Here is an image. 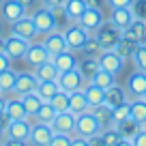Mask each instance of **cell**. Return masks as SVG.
<instances>
[{
    "label": "cell",
    "instance_id": "obj_35",
    "mask_svg": "<svg viewBox=\"0 0 146 146\" xmlns=\"http://www.w3.org/2000/svg\"><path fill=\"white\" fill-rule=\"evenodd\" d=\"M54 116H56V110L52 108V103H45V101H43L41 108L36 110V114H35L32 120H39V123H47L50 125L52 120H54Z\"/></svg>",
    "mask_w": 146,
    "mask_h": 146
},
{
    "label": "cell",
    "instance_id": "obj_31",
    "mask_svg": "<svg viewBox=\"0 0 146 146\" xmlns=\"http://www.w3.org/2000/svg\"><path fill=\"white\" fill-rule=\"evenodd\" d=\"M58 90H60V86H58V80H56V82H39V86H36V90H35V92L41 97V101L50 103Z\"/></svg>",
    "mask_w": 146,
    "mask_h": 146
},
{
    "label": "cell",
    "instance_id": "obj_9",
    "mask_svg": "<svg viewBox=\"0 0 146 146\" xmlns=\"http://www.w3.org/2000/svg\"><path fill=\"white\" fill-rule=\"evenodd\" d=\"M52 137H54V129H52V125L32 120V129H30V135H28V144H30V146H50Z\"/></svg>",
    "mask_w": 146,
    "mask_h": 146
},
{
    "label": "cell",
    "instance_id": "obj_32",
    "mask_svg": "<svg viewBox=\"0 0 146 146\" xmlns=\"http://www.w3.org/2000/svg\"><path fill=\"white\" fill-rule=\"evenodd\" d=\"M17 73L13 67H9L7 71L0 73V92H5V95H9V92H13V86H15V80H17Z\"/></svg>",
    "mask_w": 146,
    "mask_h": 146
},
{
    "label": "cell",
    "instance_id": "obj_60",
    "mask_svg": "<svg viewBox=\"0 0 146 146\" xmlns=\"http://www.w3.org/2000/svg\"><path fill=\"white\" fill-rule=\"evenodd\" d=\"M0 5H2V0H0Z\"/></svg>",
    "mask_w": 146,
    "mask_h": 146
},
{
    "label": "cell",
    "instance_id": "obj_41",
    "mask_svg": "<svg viewBox=\"0 0 146 146\" xmlns=\"http://www.w3.org/2000/svg\"><path fill=\"white\" fill-rule=\"evenodd\" d=\"M99 52H101L99 41L95 39V35H90V36H88V41H86V45L82 47L80 54H82V56H99Z\"/></svg>",
    "mask_w": 146,
    "mask_h": 146
},
{
    "label": "cell",
    "instance_id": "obj_1",
    "mask_svg": "<svg viewBox=\"0 0 146 146\" xmlns=\"http://www.w3.org/2000/svg\"><path fill=\"white\" fill-rule=\"evenodd\" d=\"M92 35H95V39L99 41L101 50H114V47L118 45V41L123 39L125 32H123V28H118L114 22L105 19V22L97 28V32H92Z\"/></svg>",
    "mask_w": 146,
    "mask_h": 146
},
{
    "label": "cell",
    "instance_id": "obj_22",
    "mask_svg": "<svg viewBox=\"0 0 146 146\" xmlns=\"http://www.w3.org/2000/svg\"><path fill=\"white\" fill-rule=\"evenodd\" d=\"M78 69H80V73H82L84 78L90 82L92 78L97 75V71H99V58L97 56H82L80 54V58H78Z\"/></svg>",
    "mask_w": 146,
    "mask_h": 146
},
{
    "label": "cell",
    "instance_id": "obj_54",
    "mask_svg": "<svg viewBox=\"0 0 146 146\" xmlns=\"http://www.w3.org/2000/svg\"><path fill=\"white\" fill-rule=\"evenodd\" d=\"M7 32H9V24H7L2 17H0V36H5Z\"/></svg>",
    "mask_w": 146,
    "mask_h": 146
},
{
    "label": "cell",
    "instance_id": "obj_25",
    "mask_svg": "<svg viewBox=\"0 0 146 146\" xmlns=\"http://www.w3.org/2000/svg\"><path fill=\"white\" fill-rule=\"evenodd\" d=\"M123 32L127 39H131L135 43H146V22H142V19H133Z\"/></svg>",
    "mask_w": 146,
    "mask_h": 146
},
{
    "label": "cell",
    "instance_id": "obj_21",
    "mask_svg": "<svg viewBox=\"0 0 146 146\" xmlns=\"http://www.w3.org/2000/svg\"><path fill=\"white\" fill-rule=\"evenodd\" d=\"M108 19H110V22H114L118 28H123V30H125V28H127L135 17H133L131 7H118V9H110Z\"/></svg>",
    "mask_w": 146,
    "mask_h": 146
},
{
    "label": "cell",
    "instance_id": "obj_4",
    "mask_svg": "<svg viewBox=\"0 0 146 146\" xmlns=\"http://www.w3.org/2000/svg\"><path fill=\"white\" fill-rule=\"evenodd\" d=\"M64 39H67V45H69V50H73V52H82V47L86 45V41H88V36H90V32L86 30V28H82L78 22H71L67 28H64Z\"/></svg>",
    "mask_w": 146,
    "mask_h": 146
},
{
    "label": "cell",
    "instance_id": "obj_51",
    "mask_svg": "<svg viewBox=\"0 0 146 146\" xmlns=\"http://www.w3.org/2000/svg\"><path fill=\"white\" fill-rule=\"evenodd\" d=\"M64 2H67V0H41V5L50 7V9H54V7H64Z\"/></svg>",
    "mask_w": 146,
    "mask_h": 146
},
{
    "label": "cell",
    "instance_id": "obj_44",
    "mask_svg": "<svg viewBox=\"0 0 146 146\" xmlns=\"http://www.w3.org/2000/svg\"><path fill=\"white\" fill-rule=\"evenodd\" d=\"M50 146H71V135H64V133H54Z\"/></svg>",
    "mask_w": 146,
    "mask_h": 146
},
{
    "label": "cell",
    "instance_id": "obj_5",
    "mask_svg": "<svg viewBox=\"0 0 146 146\" xmlns=\"http://www.w3.org/2000/svg\"><path fill=\"white\" fill-rule=\"evenodd\" d=\"M30 15H32V19H35L36 32L41 36L47 35V32H52V30H56V19H54V13H52L50 7L39 5V7H35V9L30 11Z\"/></svg>",
    "mask_w": 146,
    "mask_h": 146
},
{
    "label": "cell",
    "instance_id": "obj_17",
    "mask_svg": "<svg viewBox=\"0 0 146 146\" xmlns=\"http://www.w3.org/2000/svg\"><path fill=\"white\" fill-rule=\"evenodd\" d=\"M5 116H7L9 120H22V118H28V114H26V108H24V101H22V97L13 95V92H9V95H7Z\"/></svg>",
    "mask_w": 146,
    "mask_h": 146
},
{
    "label": "cell",
    "instance_id": "obj_36",
    "mask_svg": "<svg viewBox=\"0 0 146 146\" xmlns=\"http://www.w3.org/2000/svg\"><path fill=\"white\" fill-rule=\"evenodd\" d=\"M92 84H97V86L99 88H110L112 86V84H116V75H112V73H108V71H103V69H99V71H97V75L95 78L90 80Z\"/></svg>",
    "mask_w": 146,
    "mask_h": 146
},
{
    "label": "cell",
    "instance_id": "obj_23",
    "mask_svg": "<svg viewBox=\"0 0 146 146\" xmlns=\"http://www.w3.org/2000/svg\"><path fill=\"white\" fill-rule=\"evenodd\" d=\"M32 71H35V75H36V80H39V82H56V80H58V75H60V71L56 69V64L52 62V60L41 62L39 67L32 69Z\"/></svg>",
    "mask_w": 146,
    "mask_h": 146
},
{
    "label": "cell",
    "instance_id": "obj_57",
    "mask_svg": "<svg viewBox=\"0 0 146 146\" xmlns=\"http://www.w3.org/2000/svg\"><path fill=\"white\" fill-rule=\"evenodd\" d=\"M5 140H7V131L0 127V144H5Z\"/></svg>",
    "mask_w": 146,
    "mask_h": 146
},
{
    "label": "cell",
    "instance_id": "obj_29",
    "mask_svg": "<svg viewBox=\"0 0 146 146\" xmlns=\"http://www.w3.org/2000/svg\"><path fill=\"white\" fill-rule=\"evenodd\" d=\"M86 9H88L86 0H67V2H64V13L69 15L71 22H78Z\"/></svg>",
    "mask_w": 146,
    "mask_h": 146
},
{
    "label": "cell",
    "instance_id": "obj_7",
    "mask_svg": "<svg viewBox=\"0 0 146 146\" xmlns=\"http://www.w3.org/2000/svg\"><path fill=\"white\" fill-rule=\"evenodd\" d=\"M22 60L30 69H35V67H39L41 62H45V60H52V56H50V52L45 50V45H43L41 39H35V41L28 43V50H26V54H24Z\"/></svg>",
    "mask_w": 146,
    "mask_h": 146
},
{
    "label": "cell",
    "instance_id": "obj_48",
    "mask_svg": "<svg viewBox=\"0 0 146 146\" xmlns=\"http://www.w3.org/2000/svg\"><path fill=\"white\" fill-rule=\"evenodd\" d=\"M11 64H13V60H11L9 56L5 54V52H0V73H2V71H7V69H9Z\"/></svg>",
    "mask_w": 146,
    "mask_h": 146
},
{
    "label": "cell",
    "instance_id": "obj_18",
    "mask_svg": "<svg viewBox=\"0 0 146 146\" xmlns=\"http://www.w3.org/2000/svg\"><path fill=\"white\" fill-rule=\"evenodd\" d=\"M30 129H32V120L30 118H22V120H9L7 125V137H13V140H26L30 135Z\"/></svg>",
    "mask_w": 146,
    "mask_h": 146
},
{
    "label": "cell",
    "instance_id": "obj_56",
    "mask_svg": "<svg viewBox=\"0 0 146 146\" xmlns=\"http://www.w3.org/2000/svg\"><path fill=\"white\" fill-rule=\"evenodd\" d=\"M116 146H133V140H129V137H120V142Z\"/></svg>",
    "mask_w": 146,
    "mask_h": 146
},
{
    "label": "cell",
    "instance_id": "obj_37",
    "mask_svg": "<svg viewBox=\"0 0 146 146\" xmlns=\"http://www.w3.org/2000/svg\"><path fill=\"white\" fill-rule=\"evenodd\" d=\"M50 103H52V108L56 110V114H58V112H71V110H69V92H64V90H58Z\"/></svg>",
    "mask_w": 146,
    "mask_h": 146
},
{
    "label": "cell",
    "instance_id": "obj_58",
    "mask_svg": "<svg viewBox=\"0 0 146 146\" xmlns=\"http://www.w3.org/2000/svg\"><path fill=\"white\" fill-rule=\"evenodd\" d=\"M0 52H5V36H0Z\"/></svg>",
    "mask_w": 146,
    "mask_h": 146
},
{
    "label": "cell",
    "instance_id": "obj_12",
    "mask_svg": "<svg viewBox=\"0 0 146 146\" xmlns=\"http://www.w3.org/2000/svg\"><path fill=\"white\" fill-rule=\"evenodd\" d=\"M41 41H43V45H45V50L50 52V56H56V54H60V52L69 50L67 39H64V32L58 30V28L52 30V32H47V35H43Z\"/></svg>",
    "mask_w": 146,
    "mask_h": 146
},
{
    "label": "cell",
    "instance_id": "obj_10",
    "mask_svg": "<svg viewBox=\"0 0 146 146\" xmlns=\"http://www.w3.org/2000/svg\"><path fill=\"white\" fill-rule=\"evenodd\" d=\"M125 90H127L129 99L144 97V92H146V73L140 71V69H135V71L127 78V82H125Z\"/></svg>",
    "mask_w": 146,
    "mask_h": 146
},
{
    "label": "cell",
    "instance_id": "obj_30",
    "mask_svg": "<svg viewBox=\"0 0 146 146\" xmlns=\"http://www.w3.org/2000/svg\"><path fill=\"white\" fill-rule=\"evenodd\" d=\"M116 129H118V133H120V137H129L131 140L133 135H135L137 131L142 129V125L137 123L135 118H131V116H127L125 120H120L118 125H116Z\"/></svg>",
    "mask_w": 146,
    "mask_h": 146
},
{
    "label": "cell",
    "instance_id": "obj_20",
    "mask_svg": "<svg viewBox=\"0 0 146 146\" xmlns=\"http://www.w3.org/2000/svg\"><path fill=\"white\" fill-rule=\"evenodd\" d=\"M129 97H127V90H125V86H118V84H112L110 88H105V101L103 103L108 105V108L114 110L116 105L120 103H127Z\"/></svg>",
    "mask_w": 146,
    "mask_h": 146
},
{
    "label": "cell",
    "instance_id": "obj_15",
    "mask_svg": "<svg viewBox=\"0 0 146 146\" xmlns=\"http://www.w3.org/2000/svg\"><path fill=\"white\" fill-rule=\"evenodd\" d=\"M36 86H39V80H36L35 71H19L17 73V80H15V86H13V95L22 97L26 92H35Z\"/></svg>",
    "mask_w": 146,
    "mask_h": 146
},
{
    "label": "cell",
    "instance_id": "obj_55",
    "mask_svg": "<svg viewBox=\"0 0 146 146\" xmlns=\"http://www.w3.org/2000/svg\"><path fill=\"white\" fill-rule=\"evenodd\" d=\"M5 105H7V95H5V92H0V116L5 114Z\"/></svg>",
    "mask_w": 146,
    "mask_h": 146
},
{
    "label": "cell",
    "instance_id": "obj_19",
    "mask_svg": "<svg viewBox=\"0 0 146 146\" xmlns=\"http://www.w3.org/2000/svg\"><path fill=\"white\" fill-rule=\"evenodd\" d=\"M78 58H80L78 52L64 50V52H60V54L52 56V62L56 64V69H58L60 73H64V71H69V69H75V67H78Z\"/></svg>",
    "mask_w": 146,
    "mask_h": 146
},
{
    "label": "cell",
    "instance_id": "obj_47",
    "mask_svg": "<svg viewBox=\"0 0 146 146\" xmlns=\"http://www.w3.org/2000/svg\"><path fill=\"white\" fill-rule=\"evenodd\" d=\"M86 5L92 7V9H101V11L110 9V7H108V0H86Z\"/></svg>",
    "mask_w": 146,
    "mask_h": 146
},
{
    "label": "cell",
    "instance_id": "obj_39",
    "mask_svg": "<svg viewBox=\"0 0 146 146\" xmlns=\"http://www.w3.org/2000/svg\"><path fill=\"white\" fill-rule=\"evenodd\" d=\"M52 13H54V19H56V28L58 30H64V28L71 24V19H69V15L64 13V7H54L52 9Z\"/></svg>",
    "mask_w": 146,
    "mask_h": 146
},
{
    "label": "cell",
    "instance_id": "obj_27",
    "mask_svg": "<svg viewBox=\"0 0 146 146\" xmlns=\"http://www.w3.org/2000/svg\"><path fill=\"white\" fill-rule=\"evenodd\" d=\"M129 108H131V118H135L142 127H146V99L144 97L129 99Z\"/></svg>",
    "mask_w": 146,
    "mask_h": 146
},
{
    "label": "cell",
    "instance_id": "obj_61",
    "mask_svg": "<svg viewBox=\"0 0 146 146\" xmlns=\"http://www.w3.org/2000/svg\"><path fill=\"white\" fill-rule=\"evenodd\" d=\"M0 146H5V144H0Z\"/></svg>",
    "mask_w": 146,
    "mask_h": 146
},
{
    "label": "cell",
    "instance_id": "obj_14",
    "mask_svg": "<svg viewBox=\"0 0 146 146\" xmlns=\"http://www.w3.org/2000/svg\"><path fill=\"white\" fill-rule=\"evenodd\" d=\"M28 11H26V7L19 2V0H2V5H0V17L5 19L7 24H13V22H17L19 17H24Z\"/></svg>",
    "mask_w": 146,
    "mask_h": 146
},
{
    "label": "cell",
    "instance_id": "obj_16",
    "mask_svg": "<svg viewBox=\"0 0 146 146\" xmlns=\"http://www.w3.org/2000/svg\"><path fill=\"white\" fill-rule=\"evenodd\" d=\"M50 125H52V129H54V133L73 135V133H75V114H73V112H58Z\"/></svg>",
    "mask_w": 146,
    "mask_h": 146
},
{
    "label": "cell",
    "instance_id": "obj_38",
    "mask_svg": "<svg viewBox=\"0 0 146 146\" xmlns=\"http://www.w3.org/2000/svg\"><path fill=\"white\" fill-rule=\"evenodd\" d=\"M101 137H103L105 146H116L120 142V133L116 127H108V129H101Z\"/></svg>",
    "mask_w": 146,
    "mask_h": 146
},
{
    "label": "cell",
    "instance_id": "obj_26",
    "mask_svg": "<svg viewBox=\"0 0 146 146\" xmlns=\"http://www.w3.org/2000/svg\"><path fill=\"white\" fill-rule=\"evenodd\" d=\"M90 112L97 116V120H99L101 129L116 127V125H114V118H112V108H108L105 103H101V105H95V108H90Z\"/></svg>",
    "mask_w": 146,
    "mask_h": 146
},
{
    "label": "cell",
    "instance_id": "obj_43",
    "mask_svg": "<svg viewBox=\"0 0 146 146\" xmlns=\"http://www.w3.org/2000/svg\"><path fill=\"white\" fill-rule=\"evenodd\" d=\"M131 11H133V17H135V19L146 22V0H133Z\"/></svg>",
    "mask_w": 146,
    "mask_h": 146
},
{
    "label": "cell",
    "instance_id": "obj_40",
    "mask_svg": "<svg viewBox=\"0 0 146 146\" xmlns=\"http://www.w3.org/2000/svg\"><path fill=\"white\" fill-rule=\"evenodd\" d=\"M133 64H135V69H140V71L146 73V43H140L135 50V54H133Z\"/></svg>",
    "mask_w": 146,
    "mask_h": 146
},
{
    "label": "cell",
    "instance_id": "obj_33",
    "mask_svg": "<svg viewBox=\"0 0 146 146\" xmlns=\"http://www.w3.org/2000/svg\"><path fill=\"white\" fill-rule=\"evenodd\" d=\"M22 101H24V108H26V114H28V118H35V114H36V110L41 108V97L36 95V92H26V95H22Z\"/></svg>",
    "mask_w": 146,
    "mask_h": 146
},
{
    "label": "cell",
    "instance_id": "obj_42",
    "mask_svg": "<svg viewBox=\"0 0 146 146\" xmlns=\"http://www.w3.org/2000/svg\"><path fill=\"white\" fill-rule=\"evenodd\" d=\"M127 116H131V108H129V101L127 103H120L112 110V118H114V125H118L120 120H125Z\"/></svg>",
    "mask_w": 146,
    "mask_h": 146
},
{
    "label": "cell",
    "instance_id": "obj_28",
    "mask_svg": "<svg viewBox=\"0 0 146 146\" xmlns=\"http://www.w3.org/2000/svg\"><path fill=\"white\" fill-rule=\"evenodd\" d=\"M84 92H86V99H88V105H90V108L101 105L105 101V90H103V88H99L97 84H92V82H86Z\"/></svg>",
    "mask_w": 146,
    "mask_h": 146
},
{
    "label": "cell",
    "instance_id": "obj_6",
    "mask_svg": "<svg viewBox=\"0 0 146 146\" xmlns=\"http://www.w3.org/2000/svg\"><path fill=\"white\" fill-rule=\"evenodd\" d=\"M97 58H99V67L103 69V71L112 73V75H120L123 69H125V64H127V60H125L116 50H101Z\"/></svg>",
    "mask_w": 146,
    "mask_h": 146
},
{
    "label": "cell",
    "instance_id": "obj_46",
    "mask_svg": "<svg viewBox=\"0 0 146 146\" xmlns=\"http://www.w3.org/2000/svg\"><path fill=\"white\" fill-rule=\"evenodd\" d=\"M133 0H108L110 9H118V7H131Z\"/></svg>",
    "mask_w": 146,
    "mask_h": 146
},
{
    "label": "cell",
    "instance_id": "obj_49",
    "mask_svg": "<svg viewBox=\"0 0 146 146\" xmlns=\"http://www.w3.org/2000/svg\"><path fill=\"white\" fill-rule=\"evenodd\" d=\"M88 146H105L103 137H101V133H97V135H90L88 137Z\"/></svg>",
    "mask_w": 146,
    "mask_h": 146
},
{
    "label": "cell",
    "instance_id": "obj_34",
    "mask_svg": "<svg viewBox=\"0 0 146 146\" xmlns=\"http://www.w3.org/2000/svg\"><path fill=\"white\" fill-rule=\"evenodd\" d=\"M137 45L140 43H135V41H131V39H127V36L123 35V39L118 41V45L114 47L116 52H118L120 56H123L125 60H133V54H135V50H137Z\"/></svg>",
    "mask_w": 146,
    "mask_h": 146
},
{
    "label": "cell",
    "instance_id": "obj_13",
    "mask_svg": "<svg viewBox=\"0 0 146 146\" xmlns=\"http://www.w3.org/2000/svg\"><path fill=\"white\" fill-rule=\"evenodd\" d=\"M108 19V15H105V11H101V9H92V7H88L86 11L82 13V17L78 19V24L82 28H86L88 32H97V28L101 26V24Z\"/></svg>",
    "mask_w": 146,
    "mask_h": 146
},
{
    "label": "cell",
    "instance_id": "obj_24",
    "mask_svg": "<svg viewBox=\"0 0 146 146\" xmlns=\"http://www.w3.org/2000/svg\"><path fill=\"white\" fill-rule=\"evenodd\" d=\"M69 110H71L75 116L82 114V112H86V110H90L84 88H82V90H73V92H69Z\"/></svg>",
    "mask_w": 146,
    "mask_h": 146
},
{
    "label": "cell",
    "instance_id": "obj_3",
    "mask_svg": "<svg viewBox=\"0 0 146 146\" xmlns=\"http://www.w3.org/2000/svg\"><path fill=\"white\" fill-rule=\"evenodd\" d=\"M97 133H101V125L90 110L75 116V135H82L88 140L90 135H97Z\"/></svg>",
    "mask_w": 146,
    "mask_h": 146
},
{
    "label": "cell",
    "instance_id": "obj_50",
    "mask_svg": "<svg viewBox=\"0 0 146 146\" xmlns=\"http://www.w3.org/2000/svg\"><path fill=\"white\" fill-rule=\"evenodd\" d=\"M71 146H88V140H86V137H82V135H75V133H73V135H71Z\"/></svg>",
    "mask_w": 146,
    "mask_h": 146
},
{
    "label": "cell",
    "instance_id": "obj_52",
    "mask_svg": "<svg viewBox=\"0 0 146 146\" xmlns=\"http://www.w3.org/2000/svg\"><path fill=\"white\" fill-rule=\"evenodd\" d=\"M5 146H30V144H28L26 140H13V137H7Z\"/></svg>",
    "mask_w": 146,
    "mask_h": 146
},
{
    "label": "cell",
    "instance_id": "obj_8",
    "mask_svg": "<svg viewBox=\"0 0 146 146\" xmlns=\"http://www.w3.org/2000/svg\"><path fill=\"white\" fill-rule=\"evenodd\" d=\"M86 82H88V80L80 73L78 67L69 69V71H64V73H60V75H58V86H60V90H64V92L82 90V88L86 86Z\"/></svg>",
    "mask_w": 146,
    "mask_h": 146
},
{
    "label": "cell",
    "instance_id": "obj_45",
    "mask_svg": "<svg viewBox=\"0 0 146 146\" xmlns=\"http://www.w3.org/2000/svg\"><path fill=\"white\" fill-rule=\"evenodd\" d=\"M131 140H133V146H146V127H142Z\"/></svg>",
    "mask_w": 146,
    "mask_h": 146
},
{
    "label": "cell",
    "instance_id": "obj_11",
    "mask_svg": "<svg viewBox=\"0 0 146 146\" xmlns=\"http://www.w3.org/2000/svg\"><path fill=\"white\" fill-rule=\"evenodd\" d=\"M26 50H28V41H24L22 36H15L11 32L5 35V54L11 60H22Z\"/></svg>",
    "mask_w": 146,
    "mask_h": 146
},
{
    "label": "cell",
    "instance_id": "obj_53",
    "mask_svg": "<svg viewBox=\"0 0 146 146\" xmlns=\"http://www.w3.org/2000/svg\"><path fill=\"white\" fill-rule=\"evenodd\" d=\"M19 2H22V5L26 7V11H28V13H30V11L35 9V7H39V5H41V0H19Z\"/></svg>",
    "mask_w": 146,
    "mask_h": 146
},
{
    "label": "cell",
    "instance_id": "obj_59",
    "mask_svg": "<svg viewBox=\"0 0 146 146\" xmlns=\"http://www.w3.org/2000/svg\"><path fill=\"white\" fill-rule=\"evenodd\" d=\"M144 99H146V92H144Z\"/></svg>",
    "mask_w": 146,
    "mask_h": 146
},
{
    "label": "cell",
    "instance_id": "obj_2",
    "mask_svg": "<svg viewBox=\"0 0 146 146\" xmlns=\"http://www.w3.org/2000/svg\"><path fill=\"white\" fill-rule=\"evenodd\" d=\"M9 32L15 36H22L24 41H35V39H41V35L36 32V26H35V19H32L30 13H26L24 17H19L17 22H13L9 26Z\"/></svg>",
    "mask_w": 146,
    "mask_h": 146
}]
</instances>
